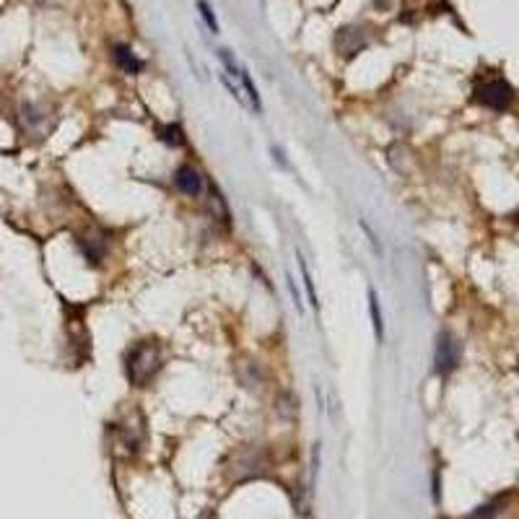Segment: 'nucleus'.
<instances>
[{
    "instance_id": "1",
    "label": "nucleus",
    "mask_w": 519,
    "mask_h": 519,
    "mask_svg": "<svg viewBox=\"0 0 519 519\" xmlns=\"http://www.w3.org/2000/svg\"><path fill=\"white\" fill-rule=\"evenodd\" d=\"M218 60L224 63L221 79H224L226 88L231 91V97H234L242 107L249 109V112L260 115V112H263V104H260V94H257V86L252 83L249 73L236 63L234 55H231V49H218Z\"/></svg>"
},
{
    "instance_id": "2",
    "label": "nucleus",
    "mask_w": 519,
    "mask_h": 519,
    "mask_svg": "<svg viewBox=\"0 0 519 519\" xmlns=\"http://www.w3.org/2000/svg\"><path fill=\"white\" fill-rule=\"evenodd\" d=\"M161 345L154 343V340H143L130 348L128 359H125V372H128V379L135 387H146L158 372H161Z\"/></svg>"
},
{
    "instance_id": "3",
    "label": "nucleus",
    "mask_w": 519,
    "mask_h": 519,
    "mask_svg": "<svg viewBox=\"0 0 519 519\" xmlns=\"http://www.w3.org/2000/svg\"><path fill=\"white\" fill-rule=\"evenodd\" d=\"M472 99H475L478 104H483V107L504 112V109H509L511 101H514V88H511L504 79L480 81L478 86H475Z\"/></svg>"
},
{
    "instance_id": "4",
    "label": "nucleus",
    "mask_w": 519,
    "mask_h": 519,
    "mask_svg": "<svg viewBox=\"0 0 519 519\" xmlns=\"http://www.w3.org/2000/svg\"><path fill=\"white\" fill-rule=\"evenodd\" d=\"M460 363V343L452 333H441L436 338V351H434V369L439 374H450Z\"/></svg>"
},
{
    "instance_id": "5",
    "label": "nucleus",
    "mask_w": 519,
    "mask_h": 519,
    "mask_svg": "<svg viewBox=\"0 0 519 519\" xmlns=\"http://www.w3.org/2000/svg\"><path fill=\"white\" fill-rule=\"evenodd\" d=\"M174 185L179 187V192H185V195H190V197H197V195H203V190H206V179H203V174H200L195 167L182 164V167L174 172Z\"/></svg>"
},
{
    "instance_id": "6",
    "label": "nucleus",
    "mask_w": 519,
    "mask_h": 519,
    "mask_svg": "<svg viewBox=\"0 0 519 519\" xmlns=\"http://www.w3.org/2000/svg\"><path fill=\"white\" fill-rule=\"evenodd\" d=\"M79 245L83 249V255L88 257V263H101L104 255H107V239L99 231H94V229H88V231L81 234Z\"/></svg>"
},
{
    "instance_id": "7",
    "label": "nucleus",
    "mask_w": 519,
    "mask_h": 519,
    "mask_svg": "<svg viewBox=\"0 0 519 519\" xmlns=\"http://www.w3.org/2000/svg\"><path fill=\"white\" fill-rule=\"evenodd\" d=\"M363 44H366V40H363L361 34L356 29H340L338 31V37H335V47H338V52L340 55H356V52H361Z\"/></svg>"
},
{
    "instance_id": "8",
    "label": "nucleus",
    "mask_w": 519,
    "mask_h": 519,
    "mask_svg": "<svg viewBox=\"0 0 519 519\" xmlns=\"http://www.w3.org/2000/svg\"><path fill=\"white\" fill-rule=\"evenodd\" d=\"M112 55H115V63H117L128 76H138V73L143 70V60L138 58L130 47H125V44H117V47L112 49Z\"/></svg>"
},
{
    "instance_id": "9",
    "label": "nucleus",
    "mask_w": 519,
    "mask_h": 519,
    "mask_svg": "<svg viewBox=\"0 0 519 519\" xmlns=\"http://www.w3.org/2000/svg\"><path fill=\"white\" fill-rule=\"evenodd\" d=\"M21 122H24V128H26V133H31V135H42V133H47V117L42 115L37 107H31V104H26V107L21 109Z\"/></svg>"
},
{
    "instance_id": "10",
    "label": "nucleus",
    "mask_w": 519,
    "mask_h": 519,
    "mask_svg": "<svg viewBox=\"0 0 519 519\" xmlns=\"http://www.w3.org/2000/svg\"><path fill=\"white\" fill-rule=\"evenodd\" d=\"M369 312H372L374 335H377V340L382 343L384 340V320H382V309H379V296H377V291H374V286H369Z\"/></svg>"
},
{
    "instance_id": "11",
    "label": "nucleus",
    "mask_w": 519,
    "mask_h": 519,
    "mask_svg": "<svg viewBox=\"0 0 519 519\" xmlns=\"http://www.w3.org/2000/svg\"><path fill=\"white\" fill-rule=\"evenodd\" d=\"M299 270H302L304 286H306V294H309V304H312L314 312H320V302H317V291H314L312 275H309V265H306V260L302 257V252H299Z\"/></svg>"
},
{
    "instance_id": "12",
    "label": "nucleus",
    "mask_w": 519,
    "mask_h": 519,
    "mask_svg": "<svg viewBox=\"0 0 519 519\" xmlns=\"http://www.w3.org/2000/svg\"><path fill=\"white\" fill-rule=\"evenodd\" d=\"M161 138L167 140L169 146H182L185 143V133H182L179 125H167V128L161 130Z\"/></svg>"
},
{
    "instance_id": "13",
    "label": "nucleus",
    "mask_w": 519,
    "mask_h": 519,
    "mask_svg": "<svg viewBox=\"0 0 519 519\" xmlns=\"http://www.w3.org/2000/svg\"><path fill=\"white\" fill-rule=\"evenodd\" d=\"M197 10H200V16L206 19L208 29L216 34L218 31V24H216V16H213V10H211V6H208V0H197Z\"/></svg>"
},
{
    "instance_id": "14",
    "label": "nucleus",
    "mask_w": 519,
    "mask_h": 519,
    "mask_svg": "<svg viewBox=\"0 0 519 519\" xmlns=\"http://www.w3.org/2000/svg\"><path fill=\"white\" fill-rule=\"evenodd\" d=\"M499 511H501V504L493 501V504H486V506H480L478 511H472L470 519H491V517H496Z\"/></svg>"
},
{
    "instance_id": "15",
    "label": "nucleus",
    "mask_w": 519,
    "mask_h": 519,
    "mask_svg": "<svg viewBox=\"0 0 519 519\" xmlns=\"http://www.w3.org/2000/svg\"><path fill=\"white\" fill-rule=\"evenodd\" d=\"M40 3H49V0H40Z\"/></svg>"
}]
</instances>
